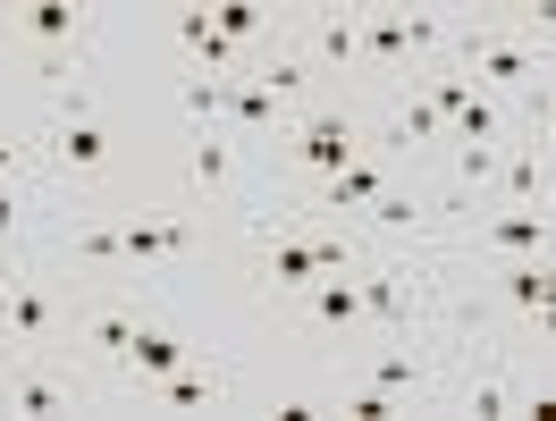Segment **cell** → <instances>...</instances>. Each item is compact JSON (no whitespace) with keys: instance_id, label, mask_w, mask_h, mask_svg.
<instances>
[{"instance_id":"5bb4252c","label":"cell","mask_w":556,"mask_h":421,"mask_svg":"<svg viewBox=\"0 0 556 421\" xmlns=\"http://www.w3.org/2000/svg\"><path fill=\"white\" fill-rule=\"evenodd\" d=\"M118 253H127L136 270L177 261V253H186V219H127V228H118Z\"/></svg>"},{"instance_id":"ffe728a7","label":"cell","mask_w":556,"mask_h":421,"mask_svg":"<svg viewBox=\"0 0 556 421\" xmlns=\"http://www.w3.org/2000/svg\"><path fill=\"white\" fill-rule=\"evenodd\" d=\"M447 143H506V110L489 102V93H472V102L447 118Z\"/></svg>"},{"instance_id":"7a4b0ae2","label":"cell","mask_w":556,"mask_h":421,"mask_svg":"<svg viewBox=\"0 0 556 421\" xmlns=\"http://www.w3.org/2000/svg\"><path fill=\"white\" fill-rule=\"evenodd\" d=\"M455 68L472 76V85H531V76H548V51L522 35H481V26H455Z\"/></svg>"},{"instance_id":"603a6c76","label":"cell","mask_w":556,"mask_h":421,"mask_svg":"<svg viewBox=\"0 0 556 421\" xmlns=\"http://www.w3.org/2000/svg\"><path fill=\"white\" fill-rule=\"evenodd\" d=\"M371 387H388V396H421V362H414V354H380V362H371Z\"/></svg>"},{"instance_id":"f1b7e54d","label":"cell","mask_w":556,"mask_h":421,"mask_svg":"<svg viewBox=\"0 0 556 421\" xmlns=\"http://www.w3.org/2000/svg\"><path fill=\"white\" fill-rule=\"evenodd\" d=\"M531 136L556 143V93H540V102H531Z\"/></svg>"},{"instance_id":"277c9868","label":"cell","mask_w":556,"mask_h":421,"mask_svg":"<svg viewBox=\"0 0 556 421\" xmlns=\"http://www.w3.org/2000/svg\"><path fill=\"white\" fill-rule=\"evenodd\" d=\"M304 60L313 68H363V9H304Z\"/></svg>"},{"instance_id":"ac0fdd59","label":"cell","mask_w":556,"mask_h":421,"mask_svg":"<svg viewBox=\"0 0 556 421\" xmlns=\"http://www.w3.org/2000/svg\"><path fill=\"white\" fill-rule=\"evenodd\" d=\"M304 295H313V320H320V329H363V286H346L338 270H329V279H313Z\"/></svg>"},{"instance_id":"d6986e66","label":"cell","mask_w":556,"mask_h":421,"mask_svg":"<svg viewBox=\"0 0 556 421\" xmlns=\"http://www.w3.org/2000/svg\"><path fill=\"white\" fill-rule=\"evenodd\" d=\"M194 186H203V194L237 186V143L219 136V127H203V136H194Z\"/></svg>"},{"instance_id":"4316f807","label":"cell","mask_w":556,"mask_h":421,"mask_svg":"<svg viewBox=\"0 0 556 421\" xmlns=\"http://www.w3.org/2000/svg\"><path fill=\"white\" fill-rule=\"evenodd\" d=\"M26 237V194H17V177L0 186V245H17Z\"/></svg>"},{"instance_id":"9a60e30c","label":"cell","mask_w":556,"mask_h":421,"mask_svg":"<svg viewBox=\"0 0 556 421\" xmlns=\"http://www.w3.org/2000/svg\"><path fill=\"white\" fill-rule=\"evenodd\" d=\"M388 143H396V152H447V118L430 110V93H405V110H396Z\"/></svg>"},{"instance_id":"1f68e13d","label":"cell","mask_w":556,"mask_h":421,"mask_svg":"<svg viewBox=\"0 0 556 421\" xmlns=\"http://www.w3.org/2000/svg\"><path fill=\"white\" fill-rule=\"evenodd\" d=\"M540 329H548V346H556V295H548V304H540Z\"/></svg>"},{"instance_id":"6da1fadb","label":"cell","mask_w":556,"mask_h":421,"mask_svg":"<svg viewBox=\"0 0 556 421\" xmlns=\"http://www.w3.org/2000/svg\"><path fill=\"white\" fill-rule=\"evenodd\" d=\"M42 152H51L60 169H76V177H102L110 169V127L93 118V85H60V118H51Z\"/></svg>"},{"instance_id":"9c48e42d","label":"cell","mask_w":556,"mask_h":421,"mask_svg":"<svg viewBox=\"0 0 556 421\" xmlns=\"http://www.w3.org/2000/svg\"><path fill=\"white\" fill-rule=\"evenodd\" d=\"M0 405H9V413H76V387L68 380H51V371H9V380H0Z\"/></svg>"},{"instance_id":"e0dca14e","label":"cell","mask_w":556,"mask_h":421,"mask_svg":"<svg viewBox=\"0 0 556 421\" xmlns=\"http://www.w3.org/2000/svg\"><path fill=\"white\" fill-rule=\"evenodd\" d=\"M143 396H161V405H186V413H194V405H219V396H228V371H194V362H186V371L143 380Z\"/></svg>"},{"instance_id":"2e32d148","label":"cell","mask_w":556,"mask_h":421,"mask_svg":"<svg viewBox=\"0 0 556 421\" xmlns=\"http://www.w3.org/2000/svg\"><path fill=\"white\" fill-rule=\"evenodd\" d=\"M127 362H136V380H161V371H186V362H194V346H186L177 329H161V320H143Z\"/></svg>"},{"instance_id":"8fae6325","label":"cell","mask_w":556,"mask_h":421,"mask_svg":"<svg viewBox=\"0 0 556 421\" xmlns=\"http://www.w3.org/2000/svg\"><path fill=\"white\" fill-rule=\"evenodd\" d=\"M136 329H143L136 304H102V312H85V320H76V337L102 354V362H127V354H136Z\"/></svg>"},{"instance_id":"30bf717a","label":"cell","mask_w":556,"mask_h":421,"mask_svg":"<svg viewBox=\"0 0 556 421\" xmlns=\"http://www.w3.org/2000/svg\"><path fill=\"white\" fill-rule=\"evenodd\" d=\"M363 286V320H371V329H388V337H396V329H405V286H414V270H405V261H388V270H371V279H354Z\"/></svg>"},{"instance_id":"52a82bcc","label":"cell","mask_w":556,"mask_h":421,"mask_svg":"<svg viewBox=\"0 0 556 421\" xmlns=\"http://www.w3.org/2000/svg\"><path fill=\"white\" fill-rule=\"evenodd\" d=\"M481 253H506V261L556 253V210H497V219H481Z\"/></svg>"},{"instance_id":"7c38bea8","label":"cell","mask_w":556,"mask_h":421,"mask_svg":"<svg viewBox=\"0 0 556 421\" xmlns=\"http://www.w3.org/2000/svg\"><path fill=\"white\" fill-rule=\"evenodd\" d=\"M9 346H26V354H42L51 346V304H42V286L35 279H9Z\"/></svg>"},{"instance_id":"7402d4cb","label":"cell","mask_w":556,"mask_h":421,"mask_svg":"<svg viewBox=\"0 0 556 421\" xmlns=\"http://www.w3.org/2000/svg\"><path fill=\"white\" fill-rule=\"evenodd\" d=\"M338 413H354V421H396V413H405V396H388V387H346V396H338Z\"/></svg>"},{"instance_id":"4fadbf2b","label":"cell","mask_w":556,"mask_h":421,"mask_svg":"<svg viewBox=\"0 0 556 421\" xmlns=\"http://www.w3.org/2000/svg\"><path fill=\"white\" fill-rule=\"evenodd\" d=\"M497 295H506L515 312H540V304L556 295V253H522V261H506V270H497Z\"/></svg>"},{"instance_id":"44dd1931","label":"cell","mask_w":556,"mask_h":421,"mask_svg":"<svg viewBox=\"0 0 556 421\" xmlns=\"http://www.w3.org/2000/svg\"><path fill=\"white\" fill-rule=\"evenodd\" d=\"M211 26H219L228 42H262V35H270V9H262V0H219Z\"/></svg>"},{"instance_id":"4dcf8cb0","label":"cell","mask_w":556,"mask_h":421,"mask_svg":"<svg viewBox=\"0 0 556 421\" xmlns=\"http://www.w3.org/2000/svg\"><path fill=\"white\" fill-rule=\"evenodd\" d=\"M522 413H540V421H556V387H531V396H522Z\"/></svg>"},{"instance_id":"ba28073f","label":"cell","mask_w":556,"mask_h":421,"mask_svg":"<svg viewBox=\"0 0 556 421\" xmlns=\"http://www.w3.org/2000/svg\"><path fill=\"white\" fill-rule=\"evenodd\" d=\"M380 194H388V161H371V152H363V161H346L338 177H320V203H313V210H371Z\"/></svg>"},{"instance_id":"8992f818","label":"cell","mask_w":556,"mask_h":421,"mask_svg":"<svg viewBox=\"0 0 556 421\" xmlns=\"http://www.w3.org/2000/svg\"><path fill=\"white\" fill-rule=\"evenodd\" d=\"M497 194L506 210H548V143H506V161H497Z\"/></svg>"},{"instance_id":"d4e9b609","label":"cell","mask_w":556,"mask_h":421,"mask_svg":"<svg viewBox=\"0 0 556 421\" xmlns=\"http://www.w3.org/2000/svg\"><path fill=\"white\" fill-rule=\"evenodd\" d=\"M464 413H481V421L515 413V387H506V380H481V387H472V396H464Z\"/></svg>"},{"instance_id":"83f0119b","label":"cell","mask_w":556,"mask_h":421,"mask_svg":"<svg viewBox=\"0 0 556 421\" xmlns=\"http://www.w3.org/2000/svg\"><path fill=\"white\" fill-rule=\"evenodd\" d=\"M76 253H85V261H127V253H118V228H85Z\"/></svg>"},{"instance_id":"5b68a950","label":"cell","mask_w":556,"mask_h":421,"mask_svg":"<svg viewBox=\"0 0 556 421\" xmlns=\"http://www.w3.org/2000/svg\"><path fill=\"white\" fill-rule=\"evenodd\" d=\"M329 270H354L346 237H287V245L270 253V279L278 286H313V279H329Z\"/></svg>"},{"instance_id":"3957f363","label":"cell","mask_w":556,"mask_h":421,"mask_svg":"<svg viewBox=\"0 0 556 421\" xmlns=\"http://www.w3.org/2000/svg\"><path fill=\"white\" fill-rule=\"evenodd\" d=\"M346 161H363V118H354V110H304V118H295V169L338 177Z\"/></svg>"},{"instance_id":"f546056e","label":"cell","mask_w":556,"mask_h":421,"mask_svg":"<svg viewBox=\"0 0 556 421\" xmlns=\"http://www.w3.org/2000/svg\"><path fill=\"white\" fill-rule=\"evenodd\" d=\"M17 169H26V143H9V136H0V186H9Z\"/></svg>"},{"instance_id":"cb8c5ba5","label":"cell","mask_w":556,"mask_h":421,"mask_svg":"<svg viewBox=\"0 0 556 421\" xmlns=\"http://www.w3.org/2000/svg\"><path fill=\"white\" fill-rule=\"evenodd\" d=\"M371 219H380L388 237H405V228H421V219H430V210H421V203H414V194H396V186H388L380 203H371Z\"/></svg>"},{"instance_id":"484cf974","label":"cell","mask_w":556,"mask_h":421,"mask_svg":"<svg viewBox=\"0 0 556 421\" xmlns=\"http://www.w3.org/2000/svg\"><path fill=\"white\" fill-rule=\"evenodd\" d=\"M186 110L194 127H219V76H186Z\"/></svg>"}]
</instances>
